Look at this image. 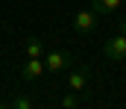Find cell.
Instances as JSON below:
<instances>
[{"label": "cell", "mask_w": 126, "mask_h": 109, "mask_svg": "<svg viewBox=\"0 0 126 109\" xmlns=\"http://www.w3.org/2000/svg\"><path fill=\"white\" fill-rule=\"evenodd\" d=\"M41 59H44V71H50V74H62L64 68L73 62V56H70L67 50H50V53H44Z\"/></svg>", "instance_id": "6da1fadb"}, {"label": "cell", "mask_w": 126, "mask_h": 109, "mask_svg": "<svg viewBox=\"0 0 126 109\" xmlns=\"http://www.w3.org/2000/svg\"><path fill=\"white\" fill-rule=\"evenodd\" d=\"M103 56H109L111 62H123L126 59V38L123 36H111L103 44Z\"/></svg>", "instance_id": "7a4b0ae2"}, {"label": "cell", "mask_w": 126, "mask_h": 109, "mask_svg": "<svg viewBox=\"0 0 126 109\" xmlns=\"http://www.w3.org/2000/svg\"><path fill=\"white\" fill-rule=\"evenodd\" d=\"M73 30L76 33H94L97 30V12L94 9H79L73 15Z\"/></svg>", "instance_id": "3957f363"}, {"label": "cell", "mask_w": 126, "mask_h": 109, "mask_svg": "<svg viewBox=\"0 0 126 109\" xmlns=\"http://www.w3.org/2000/svg\"><path fill=\"white\" fill-rule=\"evenodd\" d=\"M85 83H88V71H85L82 65H79V68H73V71L67 74V86H70V91H76V94H79V91L85 88Z\"/></svg>", "instance_id": "277c9868"}, {"label": "cell", "mask_w": 126, "mask_h": 109, "mask_svg": "<svg viewBox=\"0 0 126 109\" xmlns=\"http://www.w3.org/2000/svg\"><path fill=\"white\" fill-rule=\"evenodd\" d=\"M41 74H44V59H27V65L21 68L24 80H38Z\"/></svg>", "instance_id": "5b68a950"}, {"label": "cell", "mask_w": 126, "mask_h": 109, "mask_svg": "<svg viewBox=\"0 0 126 109\" xmlns=\"http://www.w3.org/2000/svg\"><path fill=\"white\" fill-rule=\"evenodd\" d=\"M123 6V0H91V9L97 15H114Z\"/></svg>", "instance_id": "8992f818"}, {"label": "cell", "mask_w": 126, "mask_h": 109, "mask_svg": "<svg viewBox=\"0 0 126 109\" xmlns=\"http://www.w3.org/2000/svg\"><path fill=\"white\" fill-rule=\"evenodd\" d=\"M24 47H27V56H30V59H41V56H44V44H41V38H27Z\"/></svg>", "instance_id": "52a82bcc"}, {"label": "cell", "mask_w": 126, "mask_h": 109, "mask_svg": "<svg viewBox=\"0 0 126 109\" xmlns=\"http://www.w3.org/2000/svg\"><path fill=\"white\" fill-rule=\"evenodd\" d=\"M76 106H79V94L76 91H70V94L62 97V109H76Z\"/></svg>", "instance_id": "ba28073f"}, {"label": "cell", "mask_w": 126, "mask_h": 109, "mask_svg": "<svg viewBox=\"0 0 126 109\" xmlns=\"http://www.w3.org/2000/svg\"><path fill=\"white\" fill-rule=\"evenodd\" d=\"M15 109H32V100L27 94H21V97H15Z\"/></svg>", "instance_id": "9c48e42d"}, {"label": "cell", "mask_w": 126, "mask_h": 109, "mask_svg": "<svg viewBox=\"0 0 126 109\" xmlns=\"http://www.w3.org/2000/svg\"><path fill=\"white\" fill-rule=\"evenodd\" d=\"M120 36L126 38V21H123V24H120Z\"/></svg>", "instance_id": "30bf717a"}, {"label": "cell", "mask_w": 126, "mask_h": 109, "mask_svg": "<svg viewBox=\"0 0 126 109\" xmlns=\"http://www.w3.org/2000/svg\"><path fill=\"white\" fill-rule=\"evenodd\" d=\"M0 109H15V103H9V106H0Z\"/></svg>", "instance_id": "8fae6325"}, {"label": "cell", "mask_w": 126, "mask_h": 109, "mask_svg": "<svg viewBox=\"0 0 126 109\" xmlns=\"http://www.w3.org/2000/svg\"><path fill=\"white\" fill-rule=\"evenodd\" d=\"M123 65H126V59H123Z\"/></svg>", "instance_id": "7c38bea8"}]
</instances>
